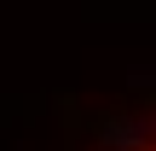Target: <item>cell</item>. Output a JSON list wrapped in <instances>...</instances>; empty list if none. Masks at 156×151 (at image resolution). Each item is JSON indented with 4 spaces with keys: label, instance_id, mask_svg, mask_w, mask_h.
Instances as JSON below:
<instances>
[{
    "label": "cell",
    "instance_id": "obj_1",
    "mask_svg": "<svg viewBox=\"0 0 156 151\" xmlns=\"http://www.w3.org/2000/svg\"><path fill=\"white\" fill-rule=\"evenodd\" d=\"M151 151H156V145H151Z\"/></svg>",
    "mask_w": 156,
    "mask_h": 151
}]
</instances>
